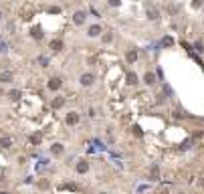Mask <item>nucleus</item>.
Here are the masks:
<instances>
[{"label": "nucleus", "instance_id": "obj_18", "mask_svg": "<svg viewBox=\"0 0 204 194\" xmlns=\"http://www.w3.org/2000/svg\"><path fill=\"white\" fill-rule=\"evenodd\" d=\"M109 4H111V6H115V4H119V0H109Z\"/></svg>", "mask_w": 204, "mask_h": 194}, {"label": "nucleus", "instance_id": "obj_1", "mask_svg": "<svg viewBox=\"0 0 204 194\" xmlns=\"http://www.w3.org/2000/svg\"><path fill=\"white\" fill-rule=\"evenodd\" d=\"M91 83H93V75L91 73H83L81 75V85H87V87H89Z\"/></svg>", "mask_w": 204, "mask_h": 194}, {"label": "nucleus", "instance_id": "obj_6", "mask_svg": "<svg viewBox=\"0 0 204 194\" xmlns=\"http://www.w3.org/2000/svg\"><path fill=\"white\" fill-rule=\"evenodd\" d=\"M87 168H89V166H87V162H85V160H81V162H79V166H77V172H79V174H83V172H87Z\"/></svg>", "mask_w": 204, "mask_h": 194}, {"label": "nucleus", "instance_id": "obj_19", "mask_svg": "<svg viewBox=\"0 0 204 194\" xmlns=\"http://www.w3.org/2000/svg\"><path fill=\"white\" fill-rule=\"evenodd\" d=\"M194 6H202V0H194Z\"/></svg>", "mask_w": 204, "mask_h": 194}, {"label": "nucleus", "instance_id": "obj_17", "mask_svg": "<svg viewBox=\"0 0 204 194\" xmlns=\"http://www.w3.org/2000/svg\"><path fill=\"white\" fill-rule=\"evenodd\" d=\"M164 45H166V47H170V45H172V38H170V36H168V38H164Z\"/></svg>", "mask_w": 204, "mask_h": 194}, {"label": "nucleus", "instance_id": "obj_12", "mask_svg": "<svg viewBox=\"0 0 204 194\" xmlns=\"http://www.w3.org/2000/svg\"><path fill=\"white\" fill-rule=\"evenodd\" d=\"M61 47H63V45H61V40H53V42H51V49H55V51H59Z\"/></svg>", "mask_w": 204, "mask_h": 194}, {"label": "nucleus", "instance_id": "obj_4", "mask_svg": "<svg viewBox=\"0 0 204 194\" xmlns=\"http://www.w3.org/2000/svg\"><path fill=\"white\" fill-rule=\"evenodd\" d=\"M79 121V115L77 113H69V115H67V123H71V125H75Z\"/></svg>", "mask_w": 204, "mask_h": 194}, {"label": "nucleus", "instance_id": "obj_8", "mask_svg": "<svg viewBox=\"0 0 204 194\" xmlns=\"http://www.w3.org/2000/svg\"><path fill=\"white\" fill-rule=\"evenodd\" d=\"M135 59H138V53H135V51H129V53H127V63H133Z\"/></svg>", "mask_w": 204, "mask_h": 194}, {"label": "nucleus", "instance_id": "obj_14", "mask_svg": "<svg viewBox=\"0 0 204 194\" xmlns=\"http://www.w3.org/2000/svg\"><path fill=\"white\" fill-rule=\"evenodd\" d=\"M148 16H150L152 20H158V12H156V10H148Z\"/></svg>", "mask_w": 204, "mask_h": 194}, {"label": "nucleus", "instance_id": "obj_13", "mask_svg": "<svg viewBox=\"0 0 204 194\" xmlns=\"http://www.w3.org/2000/svg\"><path fill=\"white\" fill-rule=\"evenodd\" d=\"M53 152H55V154H61V152H63V146H61V144H55V146H53Z\"/></svg>", "mask_w": 204, "mask_h": 194}, {"label": "nucleus", "instance_id": "obj_10", "mask_svg": "<svg viewBox=\"0 0 204 194\" xmlns=\"http://www.w3.org/2000/svg\"><path fill=\"white\" fill-rule=\"evenodd\" d=\"M101 32V28L99 26H91V28H89V34H91V36H97Z\"/></svg>", "mask_w": 204, "mask_h": 194}, {"label": "nucleus", "instance_id": "obj_2", "mask_svg": "<svg viewBox=\"0 0 204 194\" xmlns=\"http://www.w3.org/2000/svg\"><path fill=\"white\" fill-rule=\"evenodd\" d=\"M85 18H87V14L79 10V12L75 14V18H73V20H75V24H83V23H85Z\"/></svg>", "mask_w": 204, "mask_h": 194}, {"label": "nucleus", "instance_id": "obj_7", "mask_svg": "<svg viewBox=\"0 0 204 194\" xmlns=\"http://www.w3.org/2000/svg\"><path fill=\"white\" fill-rule=\"evenodd\" d=\"M144 81H146L148 85H152V83L156 81V77H154V73H146V75H144Z\"/></svg>", "mask_w": 204, "mask_h": 194}, {"label": "nucleus", "instance_id": "obj_11", "mask_svg": "<svg viewBox=\"0 0 204 194\" xmlns=\"http://www.w3.org/2000/svg\"><path fill=\"white\" fill-rule=\"evenodd\" d=\"M63 103H65V99H63V97H57V99L53 101V107H55V109H57V107H61Z\"/></svg>", "mask_w": 204, "mask_h": 194}, {"label": "nucleus", "instance_id": "obj_5", "mask_svg": "<svg viewBox=\"0 0 204 194\" xmlns=\"http://www.w3.org/2000/svg\"><path fill=\"white\" fill-rule=\"evenodd\" d=\"M0 81H2V83H10L12 81V73H2V75H0Z\"/></svg>", "mask_w": 204, "mask_h": 194}, {"label": "nucleus", "instance_id": "obj_3", "mask_svg": "<svg viewBox=\"0 0 204 194\" xmlns=\"http://www.w3.org/2000/svg\"><path fill=\"white\" fill-rule=\"evenodd\" d=\"M59 87H61V79L59 77H55V79L49 81V89H59Z\"/></svg>", "mask_w": 204, "mask_h": 194}, {"label": "nucleus", "instance_id": "obj_16", "mask_svg": "<svg viewBox=\"0 0 204 194\" xmlns=\"http://www.w3.org/2000/svg\"><path fill=\"white\" fill-rule=\"evenodd\" d=\"M0 144H2V146H4V148H8V146H10V140H8V138H6V140H2V142H0Z\"/></svg>", "mask_w": 204, "mask_h": 194}, {"label": "nucleus", "instance_id": "obj_15", "mask_svg": "<svg viewBox=\"0 0 204 194\" xmlns=\"http://www.w3.org/2000/svg\"><path fill=\"white\" fill-rule=\"evenodd\" d=\"M32 36H36V38H40V36H42V32H40V28H34V30H32Z\"/></svg>", "mask_w": 204, "mask_h": 194}, {"label": "nucleus", "instance_id": "obj_9", "mask_svg": "<svg viewBox=\"0 0 204 194\" xmlns=\"http://www.w3.org/2000/svg\"><path fill=\"white\" fill-rule=\"evenodd\" d=\"M127 83H133V85H135V83H138V75H135V73H129V75H127Z\"/></svg>", "mask_w": 204, "mask_h": 194}, {"label": "nucleus", "instance_id": "obj_20", "mask_svg": "<svg viewBox=\"0 0 204 194\" xmlns=\"http://www.w3.org/2000/svg\"><path fill=\"white\" fill-rule=\"evenodd\" d=\"M101 194H105V192H101Z\"/></svg>", "mask_w": 204, "mask_h": 194}]
</instances>
